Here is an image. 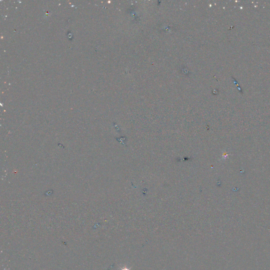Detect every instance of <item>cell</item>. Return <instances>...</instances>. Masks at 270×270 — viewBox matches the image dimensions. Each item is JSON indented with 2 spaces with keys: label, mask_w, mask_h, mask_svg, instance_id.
I'll list each match as a JSON object with an SVG mask.
<instances>
[{
  "label": "cell",
  "mask_w": 270,
  "mask_h": 270,
  "mask_svg": "<svg viewBox=\"0 0 270 270\" xmlns=\"http://www.w3.org/2000/svg\"><path fill=\"white\" fill-rule=\"evenodd\" d=\"M130 268H128V267H121V270H130Z\"/></svg>",
  "instance_id": "obj_1"
}]
</instances>
